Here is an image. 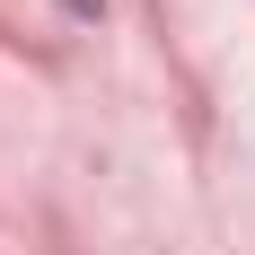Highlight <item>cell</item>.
I'll return each instance as SVG.
<instances>
[{
  "mask_svg": "<svg viewBox=\"0 0 255 255\" xmlns=\"http://www.w3.org/2000/svg\"><path fill=\"white\" fill-rule=\"evenodd\" d=\"M62 9H71V18H97V9H106V0H62Z\"/></svg>",
  "mask_w": 255,
  "mask_h": 255,
  "instance_id": "obj_1",
  "label": "cell"
}]
</instances>
